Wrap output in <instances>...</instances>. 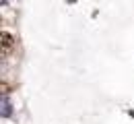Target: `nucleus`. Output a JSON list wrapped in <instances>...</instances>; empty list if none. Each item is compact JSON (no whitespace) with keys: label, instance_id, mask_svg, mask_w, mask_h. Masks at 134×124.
Listing matches in <instances>:
<instances>
[{"label":"nucleus","instance_id":"obj_1","mask_svg":"<svg viewBox=\"0 0 134 124\" xmlns=\"http://www.w3.org/2000/svg\"><path fill=\"white\" fill-rule=\"evenodd\" d=\"M15 48H17V39L15 35L10 33V31H2L0 33V50H2V58H8L10 54L15 52Z\"/></svg>","mask_w":134,"mask_h":124}]
</instances>
